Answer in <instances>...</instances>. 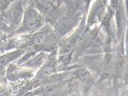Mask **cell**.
<instances>
[{"mask_svg":"<svg viewBox=\"0 0 128 96\" xmlns=\"http://www.w3.org/2000/svg\"><path fill=\"white\" fill-rule=\"evenodd\" d=\"M44 24V15H42L37 9L32 6H28L24 11L22 22L18 27V33H32L41 29Z\"/></svg>","mask_w":128,"mask_h":96,"instance_id":"6da1fadb","label":"cell"},{"mask_svg":"<svg viewBox=\"0 0 128 96\" xmlns=\"http://www.w3.org/2000/svg\"><path fill=\"white\" fill-rule=\"evenodd\" d=\"M23 15L24 9L22 4L19 1L16 0L4 11L3 18L10 28L18 29L22 22Z\"/></svg>","mask_w":128,"mask_h":96,"instance_id":"7a4b0ae2","label":"cell"},{"mask_svg":"<svg viewBox=\"0 0 128 96\" xmlns=\"http://www.w3.org/2000/svg\"><path fill=\"white\" fill-rule=\"evenodd\" d=\"M30 6L36 8L42 15H49L54 13L55 5L51 0H26Z\"/></svg>","mask_w":128,"mask_h":96,"instance_id":"3957f363","label":"cell"},{"mask_svg":"<svg viewBox=\"0 0 128 96\" xmlns=\"http://www.w3.org/2000/svg\"><path fill=\"white\" fill-rule=\"evenodd\" d=\"M50 40V33L44 30H38L34 33L33 37V44L35 46H41L43 47L44 45L47 44Z\"/></svg>","mask_w":128,"mask_h":96,"instance_id":"277c9868","label":"cell"},{"mask_svg":"<svg viewBox=\"0 0 128 96\" xmlns=\"http://www.w3.org/2000/svg\"><path fill=\"white\" fill-rule=\"evenodd\" d=\"M19 55H20V52L15 51L8 53V54H4L3 56H1L0 57V67H3L6 65V64H8L10 61L17 59Z\"/></svg>","mask_w":128,"mask_h":96,"instance_id":"5b68a950","label":"cell"},{"mask_svg":"<svg viewBox=\"0 0 128 96\" xmlns=\"http://www.w3.org/2000/svg\"><path fill=\"white\" fill-rule=\"evenodd\" d=\"M16 0H0V10L4 11L8 7Z\"/></svg>","mask_w":128,"mask_h":96,"instance_id":"8992f818","label":"cell"},{"mask_svg":"<svg viewBox=\"0 0 128 96\" xmlns=\"http://www.w3.org/2000/svg\"><path fill=\"white\" fill-rule=\"evenodd\" d=\"M118 0H110V3H112V8H116V7Z\"/></svg>","mask_w":128,"mask_h":96,"instance_id":"52a82bcc","label":"cell"},{"mask_svg":"<svg viewBox=\"0 0 128 96\" xmlns=\"http://www.w3.org/2000/svg\"><path fill=\"white\" fill-rule=\"evenodd\" d=\"M51 1H52L54 3L58 4V3H60V1H61V0H51Z\"/></svg>","mask_w":128,"mask_h":96,"instance_id":"ba28073f","label":"cell"}]
</instances>
